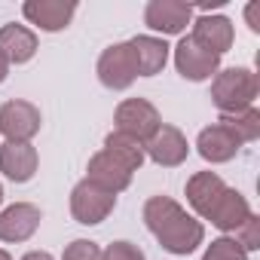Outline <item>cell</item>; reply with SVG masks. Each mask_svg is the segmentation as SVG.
I'll return each instance as SVG.
<instances>
[{"label": "cell", "instance_id": "obj_28", "mask_svg": "<svg viewBox=\"0 0 260 260\" xmlns=\"http://www.w3.org/2000/svg\"><path fill=\"white\" fill-rule=\"evenodd\" d=\"M10 68H13V64L7 61V55H4V52H0V83H4V80L10 77Z\"/></svg>", "mask_w": 260, "mask_h": 260}, {"label": "cell", "instance_id": "obj_24", "mask_svg": "<svg viewBox=\"0 0 260 260\" xmlns=\"http://www.w3.org/2000/svg\"><path fill=\"white\" fill-rule=\"evenodd\" d=\"M61 260H101V248H98V242H92V239H74V242L64 248Z\"/></svg>", "mask_w": 260, "mask_h": 260}, {"label": "cell", "instance_id": "obj_17", "mask_svg": "<svg viewBox=\"0 0 260 260\" xmlns=\"http://www.w3.org/2000/svg\"><path fill=\"white\" fill-rule=\"evenodd\" d=\"M0 52L7 55L10 64H25L37 55V34L25 25H4L0 28Z\"/></svg>", "mask_w": 260, "mask_h": 260}, {"label": "cell", "instance_id": "obj_22", "mask_svg": "<svg viewBox=\"0 0 260 260\" xmlns=\"http://www.w3.org/2000/svg\"><path fill=\"white\" fill-rule=\"evenodd\" d=\"M202 260H248V251H245L233 236H220V239H214V242L205 248Z\"/></svg>", "mask_w": 260, "mask_h": 260}, {"label": "cell", "instance_id": "obj_27", "mask_svg": "<svg viewBox=\"0 0 260 260\" xmlns=\"http://www.w3.org/2000/svg\"><path fill=\"white\" fill-rule=\"evenodd\" d=\"M22 260H55L52 254H46V251H28Z\"/></svg>", "mask_w": 260, "mask_h": 260}, {"label": "cell", "instance_id": "obj_13", "mask_svg": "<svg viewBox=\"0 0 260 260\" xmlns=\"http://www.w3.org/2000/svg\"><path fill=\"white\" fill-rule=\"evenodd\" d=\"M132 169H125L119 159H113L107 150H98L92 159H89V169H86V181H92L95 187L119 196L128 184H132Z\"/></svg>", "mask_w": 260, "mask_h": 260}, {"label": "cell", "instance_id": "obj_18", "mask_svg": "<svg viewBox=\"0 0 260 260\" xmlns=\"http://www.w3.org/2000/svg\"><path fill=\"white\" fill-rule=\"evenodd\" d=\"M223 190H226V184H223L220 175H214V172H196L187 181V202L193 205V211L199 217H208V211L214 208V202L220 199Z\"/></svg>", "mask_w": 260, "mask_h": 260}, {"label": "cell", "instance_id": "obj_11", "mask_svg": "<svg viewBox=\"0 0 260 260\" xmlns=\"http://www.w3.org/2000/svg\"><path fill=\"white\" fill-rule=\"evenodd\" d=\"M196 150H199V156H202L205 162L220 166V162L236 159V153L242 150V141L230 132L223 122H211V125H205L202 132H199V138H196Z\"/></svg>", "mask_w": 260, "mask_h": 260}, {"label": "cell", "instance_id": "obj_5", "mask_svg": "<svg viewBox=\"0 0 260 260\" xmlns=\"http://www.w3.org/2000/svg\"><path fill=\"white\" fill-rule=\"evenodd\" d=\"M113 208H116V196L101 190V187H95L86 178L71 190V214L83 226H95V223L107 220Z\"/></svg>", "mask_w": 260, "mask_h": 260}, {"label": "cell", "instance_id": "obj_14", "mask_svg": "<svg viewBox=\"0 0 260 260\" xmlns=\"http://www.w3.org/2000/svg\"><path fill=\"white\" fill-rule=\"evenodd\" d=\"M202 49L214 52V55H223L230 52L233 40H236V31H233V22L226 16H199L193 22V34H190Z\"/></svg>", "mask_w": 260, "mask_h": 260}, {"label": "cell", "instance_id": "obj_21", "mask_svg": "<svg viewBox=\"0 0 260 260\" xmlns=\"http://www.w3.org/2000/svg\"><path fill=\"white\" fill-rule=\"evenodd\" d=\"M217 122H223L242 144H251V141L260 138V110L257 107H245V110H236V113H220Z\"/></svg>", "mask_w": 260, "mask_h": 260}, {"label": "cell", "instance_id": "obj_3", "mask_svg": "<svg viewBox=\"0 0 260 260\" xmlns=\"http://www.w3.org/2000/svg\"><path fill=\"white\" fill-rule=\"evenodd\" d=\"M113 122H116V132H125V135L138 138L141 144H147L153 132L162 125V116L147 98H125L116 104Z\"/></svg>", "mask_w": 260, "mask_h": 260}, {"label": "cell", "instance_id": "obj_10", "mask_svg": "<svg viewBox=\"0 0 260 260\" xmlns=\"http://www.w3.org/2000/svg\"><path fill=\"white\" fill-rule=\"evenodd\" d=\"M144 153H147L156 166L175 169V166H181V162L190 156V144H187V138H184L181 128L162 122L156 132H153V138L144 144Z\"/></svg>", "mask_w": 260, "mask_h": 260}, {"label": "cell", "instance_id": "obj_16", "mask_svg": "<svg viewBox=\"0 0 260 260\" xmlns=\"http://www.w3.org/2000/svg\"><path fill=\"white\" fill-rule=\"evenodd\" d=\"M251 214H254V211H251L248 199H245L239 190L226 187V190L220 193V199L214 202V208L208 211V217H205V220H211L220 233H236V230L251 217Z\"/></svg>", "mask_w": 260, "mask_h": 260}, {"label": "cell", "instance_id": "obj_12", "mask_svg": "<svg viewBox=\"0 0 260 260\" xmlns=\"http://www.w3.org/2000/svg\"><path fill=\"white\" fill-rule=\"evenodd\" d=\"M43 220V211L31 202H16L0 211V242H28Z\"/></svg>", "mask_w": 260, "mask_h": 260}, {"label": "cell", "instance_id": "obj_15", "mask_svg": "<svg viewBox=\"0 0 260 260\" xmlns=\"http://www.w3.org/2000/svg\"><path fill=\"white\" fill-rule=\"evenodd\" d=\"M40 156L34 144H0V172L16 184H28L37 175Z\"/></svg>", "mask_w": 260, "mask_h": 260}, {"label": "cell", "instance_id": "obj_7", "mask_svg": "<svg viewBox=\"0 0 260 260\" xmlns=\"http://www.w3.org/2000/svg\"><path fill=\"white\" fill-rule=\"evenodd\" d=\"M175 68L184 80L202 83V80H211L220 71V55L202 49L193 37H181L178 46H175Z\"/></svg>", "mask_w": 260, "mask_h": 260}, {"label": "cell", "instance_id": "obj_8", "mask_svg": "<svg viewBox=\"0 0 260 260\" xmlns=\"http://www.w3.org/2000/svg\"><path fill=\"white\" fill-rule=\"evenodd\" d=\"M144 22L156 34H184L187 25H193V4L181 0H150L144 10Z\"/></svg>", "mask_w": 260, "mask_h": 260}, {"label": "cell", "instance_id": "obj_20", "mask_svg": "<svg viewBox=\"0 0 260 260\" xmlns=\"http://www.w3.org/2000/svg\"><path fill=\"white\" fill-rule=\"evenodd\" d=\"M104 150L113 156V159H119L125 169H132V172H138L141 166H144V144L138 141V138H132V135H125V132H113L104 138Z\"/></svg>", "mask_w": 260, "mask_h": 260}, {"label": "cell", "instance_id": "obj_2", "mask_svg": "<svg viewBox=\"0 0 260 260\" xmlns=\"http://www.w3.org/2000/svg\"><path fill=\"white\" fill-rule=\"evenodd\" d=\"M257 92H260V80L251 68H223L211 80V101L220 113L254 107Z\"/></svg>", "mask_w": 260, "mask_h": 260}, {"label": "cell", "instance_id": "obj_23", "mask_svg": "<svg viewBox=\"0 0 260 260\" xmlns=\"http://www.w3.org/2000/svg\"><path fill=\"white\" fill-rule=\"evenodd\" d=\"M233 239H236L248 254H251V251H257V248H260V217H257V214H251V217H248L236 233H233Z\"/></svg>", "mask_w": 260, "mask_h": 260}, {"label": "cell", "instance_id": "obj_26", "mask_svg": "<svg viewBox=\"0 0 260 260\" xmlns=\"http://www.w3.org/2000/svg\"><path fill=\"white\" fill-rule=\"evenodd\" d=\"M245 22L254 34H260V0H251V4H245Z\"/></svg>", "mask_w": 260, "mask_h": 260}, {"label": "cell", "instance_id": "obj_25", "mask_svg": "<svg viewBox=\"0 0 260 260\" xmlns=\"http://www.w3.org/2000/svg\"><path fill=\"white\" fill-rule=\"evenodd\" d=\"M101 260H144V251L132 242H113L101 251Z\"/></svg>", "mask_w": 260, "mask_h": 260}, {"label": "cell", "instance_id": "obj_9", "mask_svg": "<svg viewBox=\"0 0 260 260\" xmlns=\"http://www.w3.org/2000/svg\"><path fill=\"white\" fill-rule=\"evenodd\" d=\"M22 13L34 28L55 34L71 25V19L77 16V4L74 0H25Z\"/></svg>", "mask_w": 260, "mask_h": 260}, {"label": "cell", "instance_id": "obj_29", "mask_svg": "<svg viewBox=\"0 0 260 260\" xmlns=\"http://www.w3.org/2000/svg\"><path fill=\"white\" fill-rule=\"evenodd\" d=\"M0 260H13V257H10V254H7L4 248H0Z\"/></svg>", "mask_w": 260, "mask_h": 260}, {"label": "cell", "instance_id": "obj_4", "mask_svg": "<svg viewBox=\"0 0 260 260\" xmlns=\"http://www.w3.org/2000/svg\"><path fill=\"white\" fill-rule=\"evenodd\" d=\"M98 80H101L104 89H113V92L128 89L138 80V58H135L132 46H128V40L125 43H113V46H107L101 52V58H98Z\"/></svg>", "mask_w": 260, "mask_h": 260}, {"label": "cell", "instance_id": "obj_6", "mask_svg": "<svg viewBox=\"0 0 260 260\" xmlns=\"http://www.w3.org/2000/svg\"><path fill=\"white\" fill-rule=\"evenodd\" d=\"M43 116L31 101H7L0 107V135H4L10 144H31V138L40 132Z\"/></svg>", "mask_w": 260, "mask_h": 260}, {"label": "cell", "instance_id": "obj_19", "mask_svg": "<svg viewBox=\"0 0 260 260\" xmlns=\"http://www.w3.org/2000/svg\"><path fill=\"white\" fill-rule=\"evenodd\" d=\"M135 58H138V77H156L166 61H169V43L162 37H153V34H141V37H132L128 40Z\"/></svg>", "mask_w": 260, "mask_h": 260}, {"label": "cell", "instance_id": "obj_30", "mask_svg": "<svg viewBox=\"0 0 260 260\" xmlns=\"http://www.w3.org/2000/svg\"><path fill=\"white\" fill-rule=\"evenodd\" d=\"M0 205H4V187H0Z\"/></svg>", "mask_w": 260, "mask_h": 260}, {"label": "cell", "instance_id": "obj_1", "mask_svg": "<svg viewBox=\"0 0 260 260\" xmlns=\"http://www.w3.org/2000/svg\"><path fill=\"white\" fill-rule=\"evenodd\" d=\"M144 223L153 233V239L178 257L193 254L205 242V226L187 208H181L172 196H150L144 202Z\"/></svg>", "mask_w": 260, "mask_h": 260}]
</instances>
